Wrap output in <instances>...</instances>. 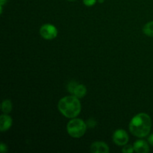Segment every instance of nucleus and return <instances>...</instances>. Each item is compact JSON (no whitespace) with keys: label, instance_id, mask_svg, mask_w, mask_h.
Returning <instances> with one entry per match:
<instances>
[{"label":"nucleus","instance_id":"nucleus-1","mask_svg":"<svg viewBox=\"0 0 153 153\" xmlns=\"http://www.w3.org/2000/svg\"><path fill=\"white\" fill-rule=\"evenodd\" d=\"M151 128H152V120L147 114H137L130 121V132L139 138H143L149 135Z\"/></svg>","mask_w":153,"mask_h":153},{"label":"nucleus","instance_id":"nucleus-4","mask_svg":"<svg viewBox=\"0 0 153 153\" xmlns=\"http://www.w3.org/2000/svg\"><path fill=\"white\" fill-rule=\"evenodd\" d=\"M58 29L52 24H44L40 28V34L45 40H53L58 36Z\"/></svg>","mask_w":153,"mask_h":153},{"label":"nucleus","instance_id":"nucleus-12","mask_svg":"<svg viewBox=\"0 0 153 153\" xmlns=\"http://www.w3.org/2000/svg\"><path fill=\"white\" fill-rule=\"evenodd\" d=\"M122 152L123 153H132L133 152H134V146H131V145L126 144L125 146H123V147Z\"/></svg>","mask_w":153,"mask_h":153},{"label":"nucleus","instance_id":"nucleus-2","mask_svg":"<svg viewBox=\"0 0 153 153\" xmlns=\"http://www.w3.org/2000/svg\"><path fill=\"white\" fill-rule=\"evenodd\" d=\"M58 108L61 114L69 119H73L80 114L82 105L79 98L71 95L61 98L58 103Z\"/></svg>","mask_w":153,"mask_h":153},{"label":"nucleus","instance_id":"nucleus-11","mask_svg":"<svg viewBox=\"0 0 153 153\" xmlns=\"http://www.w3.org/2000/svg\"><path fill=\"white\" fill-rule=\"evenodd\" d=\"M143 32L148 37H153V21L147 22L143 26Z\"/></svg>","mask_w":153,"mask_h":153},{"label":"nucleus","instance_id":"nucleus-18","mask_svg":"<svg viewBox=\"0 0 153 153\" xmlns=\"http://www.w3.org/2000/svg\"><path fill=\"white\" fill-rule=\"evenodd\" d=\"M67 1H76V0H67Z\"/></svg>","mask_w":153,"mask_h":153},{"label":"nucleus","instance_id":"nucleus-5","mask_svg":"<svg viewBox=\"0 0 153 153\" xmlns=\"http://www.w3.org/2000/svg\"><path fill=\"white\" fill-rule=\"evenodd\" d=\"M67 89L72 95L75 96L79 99L84 97L87 94L86 87L82 84L76 83V82H70L67 86Z\"/></svg>","mask_w":153,"mask_h":153},{"label":"nucleus","instance_id":"nucleus-10","mask_svg":"<svg viewBox=\"0 0 153 153\" xmlns=\"http://www.w3.org/2000/svg\"><path fill=\"white\" fill-rule=\"evenodd\" d=\"M1 111L4 114H8L11 112L12 111V102L10 100H5L2 102L1 106Z\"/></svg>","mask_w":153,"mask_h":153},{"label":"nucleus","instance_id":"nucleus-16","mask_svg":"<svg viewBox=\"0 0 153 153\" xmlns=\"http://www.w3.org/2000/svg\"><path fill=\"white\" fill-rule=\"evenodd\" d=\"M8 0H0V5H4Z\"/></svg>","mask_w":153,"mask_h":153},{"label":"nucleus","instance_id":"nucleus-15","mask_svg":"<svg viewBox=\"0 0 153 153\" xmlns=\"http://www.w3.org/2000/svg\"><path fill=\"white\" fill-rule=\"evenodd\" d=\"M148 143L151 145V146H153V134H150L148 137Z\"/></svg>","mask_w":153,"mask_h":153},{"label":"nucleus","instance_id":"nucleus-17","mask_svg":"<svg viewBox=\"0 0 153 153\" xmlns=\"http://www.w3.org/2000/svg\"><path fill=\"white\" fill-rule=\"evenodd\" d=\"M104 1H105V0H98V2L102 3V2H104Z\"/></svg>","mask_w":153,"mask_h":153},{"label":"nucleus","instance_id":"nucleus-13","mask_svg":"<svg viewBox=\"0 0 153 153\" xmlns=\"http://www.w3.org/2000/svg\"><path fill=\"white\" fill-rule=\"evenodd\" d=\"M98 1V0H83V3L85 5L88 6V7H91L94 6L96 3Z\"/></svg>","mask_w":153,"mask_h":153},{"label":"nucleus","instance_id":"nucleus-7","mask_svg":"<svg viewBox=\"0 0 153 153\" xmlns=\"http://www.w3.org/2000/svg\"><path fill=\"white\" fill-rule=\"evenodd\" d=\"M90 150L92 153H109L110 149L105 143L102 141H96L91 144Z\"/></svg>","mask_w":153,"mask_h":153},{"label":"nucleus","instance_id":"nucleus-6","mask_svg":"<svg viewBox=\"0 0 153 153\" xmlns=\"http://www.w3.org/2000/svg\"><path fill=\"white\" fill-rule=\"evenodd\" d=\"M129 140L128 134L125 130L117 129L113 134V141L117 146H125Z\"/></svg>","mask_w":153,"mask_h":153},{"label":"nucleus","instance_id":"nucleus-3","mask_svg":"<svg viewBox=\"0 0 153 153\" xmlns=\"http://www.w3.org/2000/svg\"><path fill=\"white\" fill-rule=\"evenodd\" d=\"M67 133L73 138H80L87 131V124L82 120L73 118L67 125Z\"/></svg>","mask_w":153,"mask_h":153},{"label":"nucleus","instance_id":"nucleus-14","mask_svg":"<svg viewBox=\"0 0 153 153\" xmlns=\"http://www.w3.org/2000/svg\"><path fill=\"white\" fill-rule=\"evenodd\" d=\"M0 151H1V153H4L7 151V146H6L4 143H1V144H0Z\"/></svg>","mask_w":153,"mask_h":153},{"label":"nucleus","instance_id":"nucleus-9","mask_svg":"<svg viewBox=\"0 0 153 153\" xmlns=\"http://www.w3.org/2000/svg\"><path fill=\"white\" fill-rule=\"evenodd\" d=\"M134 152L137 153H147L149 152V144L143 140H136L133 144Z\"/></svg>","mask_w":153,"mask_h":153},{"label":"nucleus","instance_id":"nucleus-8","mask_svg":"<svg viewBox=\"0 0 153 153\" xmlns=\"http://www.w3.org/2000/svg\"><path fill=\"white\" fill-rule=\"evenodd\" d=\"M12 123H13L12 118L8 114H1L0 117V131L1 132L7 131L11 127Z\"/></svg>","mask_w":153,"mask_h":153}]
</instances>
